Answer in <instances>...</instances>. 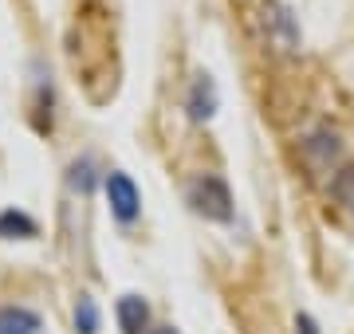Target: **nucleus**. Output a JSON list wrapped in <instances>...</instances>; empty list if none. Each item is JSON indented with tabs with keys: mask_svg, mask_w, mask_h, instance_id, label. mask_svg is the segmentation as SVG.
<instances>
[{
	"mask_svg": "<svg viewBox=\"0 0 354 334\" xmlns=\"http://www.w3.org/2000/svg\"><path fill=\"white\" fill-rule=\"evenodd\" d=\"M260 32L276 52H295L299 48V24L288 12V4H279V0H268L260 8Z\"/></svg>",
	"mask_w": 354,
	"mask_h": 334,
	"instance_id": "nucleus-2",
	"label": "nucleus"
},
{
	"mask_svg": "<svg viewBox=\"0 0 354 334\" xmlns=\"http://www.w3.org/2000/svg\"><path fill=\"white\" fill-rule=\"evenodd\" d=\"M106 201H111V213L118 220H134L138 217V189L127 173H111L106 177Z\"/></svg>",
	"mask_w": 354,
	"mask_h": 334,
	"instance_id": "nucleus-3",
	"label": "nucleus"
},
{
	"mask_svg": "<svg viewBox=\"0 0 354 334\" xmlns=\"http://www.w3.org/2000/svg\"><path fill=\"white\" fill-rule=\"evenodd\" d=\"M150 334H177L174 326H158V331H150Z\"/></svg>",
	"mask_w": 354,
	"mask_h": 334,
	"instance_id": "nucleus-12",
	"label": "nucleus"
},
{
	"mask_svg": "<svg viewBox=\"0 0 354 334\" xmlns=\"http://www.w3.org/2000/svg\"><path fill=\"white\" fill-rule=\"evenodd\" d=\"M0 334H39V315L28 307H0Z\"/></svg>",
	"mask_w": 354,
	"mask_h": 334,
	"instance_id": "nucleus-6",
	"label": "nucleus"
},
{
	"mask_svg": "<svg viewBox=\"0 0 354 334\" xmlns=\"http://www.w3.org/2000/svg\"><path fill=\"white\" fill-rule=\"evenodd\" d=\"M71 185L75 189H91V161H75L71 166Z\"/></svg>",
	"mask_w": 354,
	"mask_h": 334,
	"instance_id": "nucleus-10",
	"label": "nucleus"
},
{
	"mask_svg": "<svg viewBox=\"0 0 354 334\" xmlns=\"http://www.w3.org/2000/svg\"><path fill=\"white\" fill-rule=\"evenodd\" d=\"M146 322H150V307H146L138 295H122L118 299V326H122V331L142 334L146 331Z\"/></svg>",
	"mask_w": 354,
	"mask_h": 334,
	"instance_id": "nucleus-5",
	"label": "nucleus"
},
{
	"mask_svg": "<svg viewBox=\"0 0 354 334\" xmlns=\"http://www.w3.org/2000/svg\"><path fill=\"white\" fill-rule=\"evenodd\" d=\"M189 205L209 220H232V193L216 173H201L189 181Z\"/></svg>",
	"mask_w": 354,
	"mask_h": 334,
	"instance_id": "nucleus-1",
	"label": "nucleus"
},
{
	"mask_svg": "<svg viewBox=\"0 0 354 334\" xmlns=\"http://www.w3.org/2000/svg\"><path fill=\"white\" fill-rule=\"evenodd\" d=\"M0 236H36V220L8 208V213H0Z\"/></svg>",
	"mask_w": 354,
	"mask_h": 334,
	"instance_id": "nucleus-8",
	"label": "nucleus"
},
{
	"mask_svg": "<svg viewBox=\"0 0 354 334\" xmlns=\"http://www.w3.org/2000/svg\"><path fill=\"white\" fill-rule=\"evenodd\" d=\"M189 115H193V122H209L216 115V83L205 71L193 79V87H189Z\"/></svg>",
	"mask_w": 354,
	"mask_h": 334,
	"instance_id": "nucleus-4",
	"label": "nucleus"
},
{
	"mask_svg": "<svg viewBox=\"0 0 354 334\" xmlns=\"http://www.w3.org/2000/svg\"><path fill=\"white\" fill-rule=\"evenodd\" d=\"M295 334H319V322L311 315H295Z\"/></svg>",
	"mask_w": 354,
	"mask_h": 334,
	"instance_id": "nucleus-11",
	"label": "nucleus"
},
{
	"mask_svg": "<svg viewBox=\"0 0 354 334\" xmlns=\"http://www.w3.org/2000/svg\"><path fill=\"white\" fill-rule=\"evenodd\" d=\"M75 331L79 334H95L99 331V307H95V299L79 295V303H75Z\"/></svg>",
	"mask_w": 354,
	"mask_h": 334,
	"instance_id": "nucleus-9",
	"label": "nucleus"
},
{
	"mask_svg": "<svg viewBox=\"0 0 354 334\" xmlns=\"http://www.w3.org/2000/svg\"><path fill=\"white\" fill-rule=\"evenodd\" d=\"M330 193H335V201H339L342 213L354 220V166H346V169H339V173H335V181H330Z\"/></svg>",
	"mask_w": 354,
	"mask_h": 334,
	"instance_id": "nucleus-7",
	"label": "nucleus"
}]
</instances>
